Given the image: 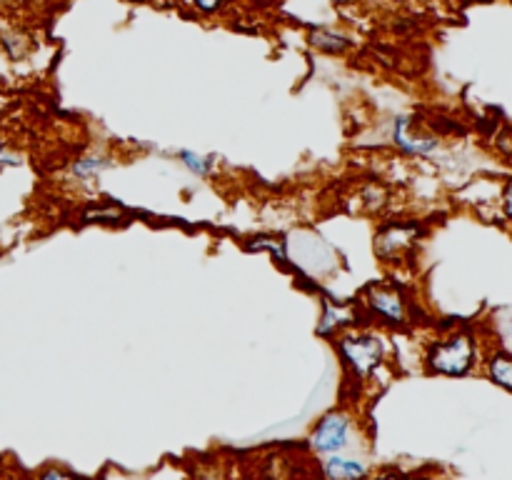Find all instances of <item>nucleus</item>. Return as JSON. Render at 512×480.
<instances>
[{"label": "nucleus", "instance_id": "423d86ee", "mask_svg": "<svg viewBox=\"0 0 512 480\" xmlns=\"http://www.w3.org/2000/svg\"><path fill=\"white\" fill-rule=\"evenodd\" d=\"M395 143H398L400 148L408 150V153H418V155L433 153V150L438 148V138H433V135L410 133L408 118H400L398 123H395Z\"/></svg>", "mask_w": 512, "mask_h": 480}, {"label": "nucleus", "instance_id": "2eb2a0df", "mask_svg": "<svg viewBox=\"0 0 512 480\" xmlns=\"http://www.w3.org/2000/svg\"><path fill=\"white\" fill-rule=\"evenodd\" d=\"M503 200H505V213L510 215L512 218V180L508 185H505V195H503Z\"/></svg>", "mask_w": 512, "mask_h": 480}, {"label": "nucleus", "instance_id": "ddd939ff", "mask_svg": "<svg viewBox=\"0 0 512 480\" xmlns=\"http://www.w3.org/2000/svg\"><path fill=\"white\" fill-rule=\"evenodd\" d=\"M40 480H85V478H80V475H73V473H65V470L50 468L40 475Z\"/></svg>", "mask_w": 512, "mask_h": 480}, {"label": "nucleus", "instance_id": "f257e3e1", "mask_svg": "<svg viewBox=\"0 0 512 480\" xmlns=\"http://www.w3.org/2000/svg\"><path fill=\"white\" fill-rule=\"evenodd\" d=\"M475 363V340L470 333H455L430 348V370L443 375H465Z\"/></svg>", "mask_w": 512, "mask_h": 480}, {"label": "nucleus", "instance_id": "f3484780", "mask_svg": "<svg viewBox=\"0 0 512 480\" xmlns=\"http://www.w3.org/2000/svg\"><path fill=\"white\" fill-rule=\"evenodd\" d=\"M378 480H405V478H400V475H383V478H378Z\"/></svg>", "mask_w": 512, "mask_h": 480}, {"label": "nucleus", "instance_id": "1a4fd4ad", "mask_svg": "<svg viewBox=\"0 0 512 480\" xmlns=\"http://www.w3.org/2000/svg\"><path fill=\"white\" fill-rule=\"evenodd\" d=\"M310 43H313L318 50H323V53H330V55H340L350 48V40L345 38V35L333 33V30L328 28H315L313 33H310Z\"/></svg>", "mask_w": 512, "mask_h": 480}, {"label": "nucleus", "instance_id": "20e7f679", "mask_svg": "<svg viewBox=\"0 0 512 480\" xmlns=\"http://www.w3.org/2000/svg\"><path fill=\"white\" fill-rule=\"evenodd\" d=\"M340 353L358 375H368L383 358V345L373 335H345L340 340Z\"/></svg>", "mask_w": 512, "mask_h": 480}, {"label": "nucleus", "instance_id": "7ed1b4c3", "mask_svg": "<svg viewBox=\"0 0 512 480\" xmlns=\"http://www.w3.org/2000/svg\"><path fill=\"white\" fill-rule=\"evenodd\" d=\"M423 228L418 223H395L385 225L378 235H375V253L383 260H400L410 248L415 245V240L420 238Z\"/></svg>", "mask_w": 512, "mask_h": 480}, {"label": "nucleus", "instance_id": "9b49d317", "mask_svg": "<svg viewBox=\"0 0 512 480\" xmlns=\"http://www.w3.org/2000/svg\"><path fill=\"white\" fill-rule=\"evenodd\" d=\"M105 165L108 163H105L103 158H85V160H78V163L73 165V170H75V175H83V178H88V175L100 173Z\"/></svg>", "mask_w": 512, "mask_h": 480}, {"label": "nucleus", "instance_id": "4468645a", "mask_svg": "<svg viewBox=\"0 0 512 480\" xmlns=\"http://www.w3.org/2000/svg\"><path fill=\"white\" fill-rule=\"evenodd\" d=\"M195 5H198L203 13H215V10H220L225 5V0H193Z\"/></svg>", "mask_w": 512, "mask_h": 480}, {"label": "nucleus", "instance_id": "6e6552de", "mask_svg": "<svg viewBox=\"0 0 512 480\" xmlns=\"http://www.w3.org/2000/svg\"><path fill=\"white\" fill-rule=\"evenodd\" d=\"M358 318V308L350 303H328L323 315V323H320V333H330V330L340 328V325H348Z\"/></svg>", "mask_w": 512, "mask_h": 480}, {"label": "nucleus", "instance_id": "9d476101", "mask_svg": "<svg viewBox=\"0 0 512 480\" xmlns=\"http://www.w3.org/2000/svg\"><path fill=\"white\" fill-rule=\"evenodd\" d=\"M490 378L493 383H498L500 388L512 390V355L510 353H498L490 358Z\"/></svg>", "mask_w": 512, "mask_h": 480}, {"label": "nucleus", "instance_id": "f8f14e48", "mask_svg": "<svg viewBox=\"0 0 512 480\" xmlns=\"http://www.w3.org/2000/svg\"><path fill=\"white\" fill-rule=\"evenodd\" d=\"M180 158L185 160V165H188V168L193 170V173L205 175L210 170V160H203V158H200V155L188 153V150H185V153H180Z\"/></svg>", "mask_w": 512, "mask_h": 480}, {"label": "nucleus", "instance_id": "0eeeda50", "mask_svg": "<svg viewBox=\"0 0 512 480\" xmlns=\"http://www.w3.org/2000/svg\"><path fill=\"white\" fill-rule=\"evenodd\" d=\"M325 475H328V480H360L365 475V465L358 460L333 455L330 460H325Z\"/></svg>", "mask_w": 512, "mask_h": 480}, {"label": "nucleus", "instance_id": "dca6fc26", "mask_svg": "<svg viewBox=\"0 0 512 480\" xmlns=\"http://www.w3.org/2000/svg\"><path fill=\"white\" fill-rule=\"evenodd\" d=\"M15 163H18V160H15V155H10L8 150L0 148V168H3V165H15Z\"/></svg>", "mask_w": 512, "mask_h": 480}, {"label": "nucleus", "instance_id": "39448f33", "mask_svg": "<svg viewBox=\"0 0 512 480\" xmlns=\"http://www.w3.org/2000/svg\"><path fill=\"white\" fill-rule=\"evenodd\" d=\"M345 438H348V418L340 413H330L315 428L313 448L318 453H338L343 450Z\"/></svg>", "mask_w": 512, "mask_h": 480}, {"label": "nucleus", "instance_id": "f03ea898", "mask_svg": "<svg viewBox=\"0 0 512 480\" xmlns=\"http://www.w3.org/2000/svg\"><path fill=\"white\" fill-rule=\"evenodd\" d=\"M370 313L383 318L390 325H403L408 320V303L395 285H370L365 293Z\"/></svg>", "mask_w": 512, "mask_h": 480}]
</instances>
